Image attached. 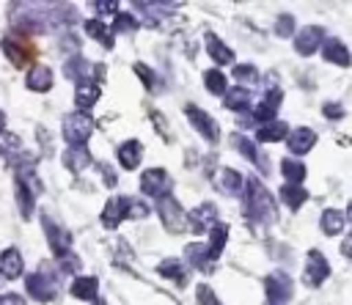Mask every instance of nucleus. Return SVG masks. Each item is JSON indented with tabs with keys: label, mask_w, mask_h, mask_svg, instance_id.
I'll list each match as a JSON object with an SVG mask.
<instances>
[{
	"label": "nucleus",
	"mask_w": 352,
	"mask_h": 305,
	"mask_svg": "<svg viewBox=\"0 0 352 305\" xmlns=\"http://www.w3.org/2000/svg\"><path fill=\"white\" fill-rule=\"evenodd\" d=\"M245 209H248V217L253 220V223H258V225H270V223H275V217H278V209H275V201H272V195L261 187V181H256V179H248L245 181Z\"/></svg>",
	"instance_id": "f257e3e1"
},
{
	"label": "nucleus",
	"mask_w": 352,
	"mask_h": 305,
	"mask_svg": "<svg viewBox=\"0 0 352 305\" xmlns=\"http://www.w3.org/2000/svg\"><path fill=\"white\" fill-rule=\"evenodd\" d=\"M41 195V181L33 168H16V206L19 214L28 220L36 209V198Z\"/></svg>",
	"instance_id": "f03ea898"
},
{
	"label": "nucleus",
	"mask_w": 352,
	"mask_h": 305,
	"mask_svg": "<svg viewBox=\"0 0 352 305\" xmlns=\"http://www.w3.org/2000/svg\"><path fill=\"white\" fill-rule=\"evenodd\" d=\"M60 132H63L66 143L77 148V146L88 143V137L94 135V118L88 113H69L60 121Z\"/></svg>",
	"instance_id": "7ed1b4c3"
},
{
	"label": "nucleus",
	"mask_w": 352,
	"mask_h": 305,
	"mask_svg": "<svg viewBox=\"0 0 352 305\" xmlns=\"http://www.w3.org/2000/svg\"><path fill=\"white\" fill-rule=\"evenodd\" d=\"M0 47H3L6 58H8L16 69L28 66V63L36 58V44H33L28 36H22V33H8V36H3Z\"/></svg>",
	"instance_id": "20e7f679"
},
{
	"label": "nucleus",
	"mask_w": 352,
	"mask_h": 305,
	"mask_svg": "<svg viewBox=\"0 0 352 305\" xmlns=\"http://www.w3.org/2000/svg\"><path fill=\"white\" fill-rule=\"evenodd\" d=\"M157 214H160L162 225H165L170 234H182L184 225H187V212L182 209V203H179L173 195L157 198Z\"/></svg>",
	"instance_id": "39448f33"
},
{
	"label": "nucleus",
	"mask_w": 352,
	"mask_h": 305,
	"mask_svg": "<svg viewBox=\"0 0 352 305\" xmlns=\"http://www.w3.org/2000/svg\"><path fill=\"white\" fill-rule=\"evenodd\" d=\"M25 289H28V294H30L33 300H38V302H52L55 294H58V278H52L47 269L38 267V272H33V275L25 278Z\"/></svg>",
	"instance_id": "423d86ee"
},
{
	"label": "nucleus",
	"mask_w": 352,
	"mask_h": 305,
	"mask_svg": "<svg viewBox=\"0 0 352 305\" xmlns=\"http://www.w3.org/2000/svg\"><path fill=\"white\" fill-rule=\"evenodd\" d=\"M140 190H143V195L162 198V195H170L173 179H170V173L162 170V168H148V170L140 176Z\"/></svg>",
	"instance_id": "0eeeda50"
},
{
	"label": "nucleus",
	"mask_w": 352,
	"mask_h": 305,
	"mask_svg": "<svg viewBox=\"0 0 352 305\" xmlns=\"http://www.w3.org/2000/svg\"><path fill=\"white\" fill-rule=\"evenodd\" d=\"M327 278H330V264H327V258L322 256V250H308L305 272H302V283L311 286V289H319Z\"/></svg>",
	"instance_id": "6e6552de"
},
{
	"label": "nucleus",
	"mask_w": 352,
	"mask_h": 305,
	"mask_svg": "<svg viewBox=\"0 0 352 305\" xmlns=\"http://www.w3.org/2000/svg\"><path fill=\"white\" fill-rule=\"evenodd\" d=\"M264 291L270 305H289L292 300V278L283 272H272L264 278Z\"/></svg>",
	"instance_id": "1a4fd4ad"
},
{
	"label": "nucleus",
	"mask_w": 352,
	"mask_h": 305,
	"mask_svg": "<svg viewBox=\"0 0 352 305\" xmlns=\"http://www.w3.org/2000/svg\"><path fill=\"white\" fill-rule=\"evenodd\" d=\"M184 113H187V118H190V124H192V129H195L198 135H204L209 143H217V140H220V129H217L214 118H212L206 110H201V107H195V104H187Z\"/></svg>",
	"instance_id": "9d476101"
},
{
	"label": "nucleus",
	"mask_w": 352,
	"mask_h": 305,
	"mask_svg": "<svg viewBox=\"0 0 352 305\" xmlns=\"http://www.w3.org/2000/svg\"><path fill=\"white\" fill-rule=\"evenodd\" d=\"M41 228H44L47 245H50V250H52L55 256H60V253L69 250V245H72V234H69L63 225H58L50 214H41Z\"/></svg>",
	"instance_id": "9b49d317"
},
{
	"label": "nucleus",
	"mask_w": 352,
	"mask_h": 305,
	"mask_svg": "<svg viewBox=\"0 0 352 305\" xmlns=\"http://www.w3.org/2000/svg\"><path fill=\"white\" fill-rule=\"evenodd\" d=\"M319 44H324V27H319V25H305L294 36V49L300 55H314L319 49Z\"/></svg>",
	"instance_id": "f8f14e48"
},
{
	"label": "nucleus",
	"mask_w": 352,
	"mask_h": 305,
	"mask_svg": "<svg viewBox=\"0 0 352 305\" xmlns=\"http://www.w3.org/2000/svg\"><path fill=\"white\" fill-rule=\"evenodd\" d=\"M280 99H283V91L280 88H270L267 91V96L261 99V104L256 107V113H253V124H270L272 118H275V113L280 110Z\"/></svg>",
	"instance_id": "ddd939ff"
},
{
	"label": "nucleus",
	"mask_w": 352,
	"mask_h": 305,
	"mask_svg": "<svg viewBox=\"0 0 352 305\" xmlns=\"http://www.w3.org/2000/svg\"><path fill=\"white\" fill-rule=\"evenodd\" d=\"M214 184H217V190H220L223 195H228V198H242V192H245V190H242V187H245V179H242V173L234 170V168H220Z\"/></svg>",
	"instance_id": "4468645a"
},
{
	"label": "nucleus",
	"mask_w": 352,
	"mask_h": 305,
	"mask_svg": "<svg viewBox=\"0 0 352 305\" xmlns=\"http://www.w3.org/2000/svg\"><path fill=\"white\" fill-rule=\"evenodd\" d=\"M44 22H50L52 27L74 25V22H77V11H74V5H66V3H52V5H44Z\"/></svg>",
	"instance_id": "2eb2a0df"
},
{
	"label": "nucleus",
	"mask_w": 352,
	"mask_h": 305,
	"mask_svg": "<svg viewBox=\"0 0 352 305\" xmlns=\"http://www.w3.org/2000/svg\"><path fill=\"white\" fill-rule=\"evenodd\" d=\"M91 71H94V66L80 55H69L66 63H63V74L77 85H85L91 80Z\"/></svg>",
	"instance_id": "dca6fc26"
},
{
	"label": "nucleus",
	"mask_w": 352,
	"mask_h": 305,
	"mask_svg": "<svg viewBox=\"0 0 352 305\" xmlns=\"http://www.w3.org/2000/svg\"><path fill=\"white\" fill-rule=\"evenodd\" d=\"M214 223H217V209H214V203H201V206H195V209L190 212V225H192L195 234H204V231L212 228Z\"/></svg>",
	"instance_id": "f3484780"
},
{
	"label": "nucleus",
	"mask_w": 352,
	"mask_h": 305,
	"mask_svg": "<svg viewBox=\"0 0 352 305\" xmlns=\"http://www.w3.org/2000/svg\"><path fill=\"white\" fill-rule=\"evenodd\" d=\"M184 256H187V261H190L195 269H201V272H212V267H214V258H212L209 247L201 245V242H190V245L184 247Z\"/></svg>",
	"instance_id": "a211bd4d"
},
{
	"label": "nucleus",
	"mask_w": 352,
	"mask_h": 305,
	"mask_svg": "<svg viewBox=\"0 0 352 305\" xmlns=\"http://www.w3.org/2000/svg\"><path fill=\"white\" fill-rule=\"evenodd\" d=\"M94 159H91V154H88V148L85 146H69L66 151H63V168L66 170H72V173H82L88 165H91Z\"/></svg>",
	"instance_id": "6ab92c4d"
},
{
	"label": "nucleus",
	"mask_w": 352,
	"mask_h": 305,
	"mask_svg": "<svg viewBox=\"0 0 352 305\" xmlns=\"http://www.w3.org/2000/svg\"><path fill=\"white\" fill-rule=\"evenodd\" d=\"M22 267H25V261H22V256H19L16 247H8V250L0 253V275H3L6 280L19 278V275H22Z\"/></svg>",
	"instance_id": "aec40b11"
},
{
	"label": "nucleus",
	"mask_w": 352,
	"mask_h": 305,
	"mask_svg": "<svg viewBox=\"0 0 352 305\" xmlns=\"http://www.w3.org/2000/svg\"><path fill=\"white\" fill-rule=\"evenodd\" d=\"M25 85H28L30 91H38V93L50 91V88H52V69H50V66H41V63H36V66L28 71V77H25Z\"/></svg>",
	"instance_id": "412c9836"
},
{
	"label": "nucleus",
	"mask_w": 352,
	"mask_h": 305,
	"mask_svg": "<svg viewBox=\"0 0 352 305\" xmlns=\"http://www.w3.org/2000/svg\"><path fill=\"white\" fill-rule=\"evenodd\" d=\"M316 143V132L308 126H300L294 132H289V151L292 154H308Z\"/></svg>",
	"instance_id": "4be33fe9"
},
{
	"label": "nucleus",
	"mask_w": 352,
	"mask_h": 305,
	"mask_svg": "<svg viewBox=\"0 0 352 305\" xmlns=\"http://www.w3.org/2000/svg\"><path fill=\"white\" fill-rule=\"evenodd\" d=\"M231 146H234L245 159H250V162L261 165L258 170H264V176H267V157H261V154H258V148L253 146V140H248V137H242V135L236 132V135H231Z\"/></svg>",
	"instance_id": "5701e85b"
},
{
	"label": "nucleus",
	"mask_w": 352,
	"mask_h": 305,
	"mask_svg": "<svg viewBox=\"0 0 352 305\" xmlns=\"http://www.w3.org/2000/svg\"><path fill=\"white\" fill-rule=\"evenodd\" d=\"M223 96H226V107L234 110V113H248L250 104H253V93H250L248 88H242V85L228 88Z\"/></svg>",
	"instance_id": "b1692460"
},
{
	"label": "nucleus",
	"mask_w": 352,
	"mask_h": 305,
	"mask_svg": "<svg viewBox=\"0 0 352 305\" xmlns=\"http://www.w3.org/2000/svg\"><path fill=\"white\" fill-rule=\"evenodd\" d=\"M140 159H143V146H140V140H124L121 146H118V162H121V168H138L140 165Z\"/></svg>",
	"instance_id": "393cba45"
},
{
	"label": "nucleus",
	"mask_w": 352,
	"mask_h": 305,
	"mask_svg": "<svg viewBox=\"0 0 352 305\" xmlns=\"http://www.w3.org/2000/svg\"><path fill=\"white\" fill-rule=\"evenodd\" d=\"M157 272H160L162 278L173 280L179 289H182V286H187V267H184L179 258H165V261H160Z\"/></svg>",
	"instance_id": "a878e982"
},
{
	"label": "nucleus",
	"mask_w": 352,
	"mask_h": 305,
	"mask_svg": "<svg viewBox=\"0 0 352 305\" xmlns=\"http://www.w3.org/2000/svg\"><path fill=\"white\" fill-rule=\"evenodd\" d=\"M69 291H72V297H74V300L91 302V300H96V291H99V280H96L94 275H88V278H74V283L69 286Z\"/></svg>",
	"instance_id": "bb28decb"
},
{
	"label": "nucleus",
	"mask_w": 352,
	"mask_h": 305,
	"mask_svg": "<svg viewBox=\"0 0 352 305\" xmlns=\"http://www.w3.org/2000/svg\"><path fill=\"white\" fill-rule=\"evenodd\" d=\"M102 88L96 82H85V85H77V93H74V104H77V113H85L96 104Z\"/></svg>",
	"instance_id": "cd10ccee"
},
{
	"label": "nucleus",
	"mask_w": 352,
	"mask_h": 305,
	"mask_svg": "<svg viewBox=\"0 0 352 305\" xmlns=\"http://www.w3.org/2000/svg\"><path fill=\"white\" fill-rule=\"evenodd\" d=\"M206 52H209V58H212L214 63H220V66L234 63V52H231L214 33H206Z\"/></svg>",
	"instance_id": "c85d7f7f"
},
{
	"label": "nucleus",
	"mask_w": 352,
	"mask_h": 305,
	"mask_svg": "<svg viewBox=\"0 0 352 305\" xmlns=\"http://www.w3.org/2000/svg\"><path fill=\"white\" fill-rule=\"evenodd\" d=\"M322 52H324V60H330V63H336V66H349V49H346L344 41L327 38Z\"/></svg>",
	"instance_id": "c756f323"
},
{
	"label": "nucleus",
	"mask_w": 352,
	"mask_h": 305,
	"mask_svg": "<svg viewBox=\"0 0 352 305\" xmlns=\"http://www.w3.org/2000/svg\"><path fill=\"white\" fill-rule=\"evenodd\" d=\"M319 225H322V231H324L327 236H338V234L344 231V225H346V217H344V212H338V209H324Z\"/></svg>",
	"instance_id": "7c9ffc66"
},
{
	"label": "nucleus",
	"mask_w": 352,
	"mask_h": 305,
	"mask_svg": "<svg viewBox=\"0 0 352 305\" xmlns=\"http://www.w3.org/2000/svg\"><path fill=\"white\" fill-rule=\"evenodd\" d=\"M286 135H289V126L283 121H270V124L256 129V140L258 143H275V140H283Z\"/></svg>",
	"instance_id": "2f4dec72"
},
{
	"label": "nucleus",
	"mask_w": 352,
	"mask_h": 305,
	"mask_svg": "<svg viewBox=\"0 0 352 305\" xmlns=\"http://www.w3.org/2000/svg\"><path fill=\"white\" fill-rule=\"evenodd\" d=\"M118 203H121V214H124V220H143L151 209L140 201V198H129V195H118Z\"/></svg>",
	"instance_id": "473e14b6"
},
{
	"label": "nucleus",
	"mask_w": 352,
	"mask_h": 305,
	"mask_svg": "<svg viewBox=\"0 0 352 305\" xmlns=\"http://www.w3.org/2000/svg\"><path fill=\"white\" fill-rule=\"evenodd\" d=\"M280 201H283L292 212H297V209L308 201V190H302V187H297V184H283V187H280Z\"/></svg>",
	"instance_id": "72a5a7b5"
},
{
	"label": "nucleus",
	"mask_w": 352,
	"mask_h": 305,
	"mask_svg": "<svg viewBox=\"0 0 352 305\" xmlns=\"http://www.w3.org/2000/svg\"><path fill=\"white\" fill-rule=\"evenodd\" d=\"M226 242H228V225H226V223H214V225H212V234H209V245H206L214 261L220 258Z\"/></svg>",
	"instance_id": "f704fd0d"
},
{
	"label": "nucleus",
	"mask_w": 352,
	"mask_h": 305,
	"mask_svg": "<svg viewBox=\"0 0 352 305\" xmlns=\"http://www.w3.org/2000/svg\"><path fill=\"white\" fill-rule=\"evenodd\" d=\"M204 85H206V91H209L212 96H223V93L228 91V80H226V74H223L220 69L204 71Z\"/></svg>",
	"instance_id": "c9c22d12"
},
{
	"label": "nucleus",
	"mask_w": 352,
	"mask_h": 305,
	"mask_svg": "<svg viewBox=\"0 0 352 305\" xmlns=\"http://www.w3.org/2000/svg\"><path fill=\"white\" fill-rule=\"evenodd\" d=\"M280 173H283V179H286V184H297L300 187V181L305 179V165L302 162H297V159H283L280 162Z\"/></svg>",
	"instance_id": "e433bc0d"
},
{
	"label": "nucleus",
	"mask_w": 352,
	"mask_h": 305,
	"mask_svg": "<svg viewBox=\"0 0 352 305\" xmlns=\"http://www.w3.org/2000/svg\"><path fill=\"white\" fill-rule=\"evenodd\" d=\"M121 220H124V214H121V203H118V198H110V201L104 203V209H102V225L113 231V228L121 225Z\"/></svg>",
	"instance_id": "4c0bfd02"
},
{
	"label": "nucleus",
	"mask_w": 352,
	"mask_h": 305,
	"mask_svg": "<svg viewBox=\"0 0 352 305\" xmlns=\"http://www.w3.org/2000/svg\"><path fill=\"white\" fill-rule=\"evenodd\" d=\"M85 33H88L91 38H96L99 44H104V47H113V36H110V27H107L102 19H88V22H85Z\"/></svg>",
	"instance_id": "58836bf2"
},
{
	"label": "nucleus",
	"mask_w": 352,
	"mask_h": 305,
	"mask_svg": "<svg viewBox=\"0 0 352 305\" xmlns=\"http://www.w3.org/2000/svg\"><path fill=\"white\" fill-rule=\"evenodd\" d=\"M132 69H135V74L140 77V82H143V88L146 91H162V82H160V77L146 66V63H132Z\"/></svg>",
	"instance_id": "ea45409f"
},
{
	"label": "nucleus",
	"mask_w": 352,
	"mask_h": 305,
	"mask_svg": "<svg viewBox=\"0 0 352 305\" xmlns=\"http://www.w3.org/2000/svg\"><path fill=\"white\" fill-rule=\"evenodd\" d=\"M140 27V22L132 16V14H124V11H116V16H113V27H110V33H135Z\"/></svg>",
	"instance_id": "a19ab883"
},
{
	"label": "nucleus",
	"mask_w": 352,
	"mask_h": 305,
	"mask_svg": "<svg viewBox=\"0 0 352 305\" xmlns=\"http://www.w3.org/2000/svg\"><path fill=\"white\" fill-rule=\"evenodd\" d=\"M58 272H60V275H77V272H80V258H77L74 253H69V250L60 253V256H58Z\"/></svg>",
	"instance_id": "79ce46f5"
},
{
	"label": "nucleus",
	"mask_w": 352,
	"mask_h": 305,
	"mask_svg": "<svg viewBox=\"0 0 352 305\" xmlns=\"http://www.w3.org/2000/svg\"><path fill=\"white\" fill-rule=\"evenodd\" d=\"M234 77L239 80V85L242 82H256L258 80V69L250 66V63H239V66H234Z\"/></svg>",
	"instance_id": "37998d69"
},
{
	"label": "nucleus",
	"mask_w": 352,
	"mask_h": 305,
	"mask_svg": "<svg viewBox=\"0 0 352 305\" xmlns=\"http://www.w3.org/2000/svg\"><path fill=\"white\" fill-rule=\"evenodd\" d=\"M294 33V16L292 14H278V19H275V36H292Z\"/></svg>",
	"instance_id": "c03bdc74"
},
{
	"label": "nucleus",
	"mask_w": 352,
	"mask_h": 305,
	"mask_svg": "<svg viewBox=\"0 0 352 305\" xmlns=\"http://www.w3.org/2000/svg\"><path fill=\"white\" fill-rule=\"evenodd\" d=\"M195 300H198V305H223V302L217 300V294H214L206 283H201V286L195 289Z\"/></svg>",
	"instance_id": "a18cd8bd"
},
{
	"label": "nucleus",
	"mask_w": 352,
	"mask_h": 305,
	"mask_svg": "<svg viewBox=\"0 0 352 305\" xmlns=\"http://www.w3.org/2000/svg\"><path fill=\"white\" fill-rule=\"evenodd\" d=\"M88 8L104 16V14H116L118 11V3H113V0H94V3H88Z\"/></svg>",
	"instance_id": "49530a36"
},
{
	"label": "nucleus",
	"mask_w": 352,
	"mask_h": 305,
	"mask_svg": "<svg viewBox=\"0 0 352 305\" xmlns=\"http://www.w3.org/2000/svg\"><path fill=\"white\" fill-rule=\"evenodd\" d=\"M138 11H176V3H135Z\"/></svg>",
	"instance_id": "de8ad7c7"
},
{
	"label": "nucleus",
	"mask_w": 352,
	"mask_h": 305,
	"mask_svg": "<svg viewBox=\"0 0 352 305\" xmlns=\"http://www.w3.org/2000/svg\"><path fill=\"white\" fill-rule=\"evenodd\" d=\"M322 113H324L327 118H333V121H341V118H344V107H341L338 102H324Z\"/></svg>",
	"instance_id": "09e8293b"
},
{
	"label": "nucleus",
	"mask_w": 352,
	"mask_h": 305,
	"mask_svg": "<svg viewBox=\"0 0 352 305\" xmlns=\"http://www.w3.org/2000/svg\"><path fill=\"white\" fill-rule=\"evenodd\" d=\"M99 173H102V179H104L107 187H116V184H118V176H116V170H113L110 165L102 162V165H99Z\"/></svg>",
	"instance_id": "8fccbe9b"
},
{
	"label": "nucleus",
	"mask_w": 352,
	"mask_h": 305,
	"mask_svg": "<svg viewBox=\"0 0 352 305\" xmlns=\"http://www.w3.org/2000/svg\"><path fill=\"white\" fill-rule=\"evenodd\" d=\"M66 47H69V49L77 55V49H80V38H74L72 33H66V36L60 38V49H66Z\"/></svg>",
	"instance_id": "3c124183"
},
{
	"label": "nucleus",
	"mask_w": 352,
	"mask_h": 305,
	"mask_svg": "<svg viewBox=\"0 0 352 305\" xmlns=\"http://www.w3.org/2000/svg\"><path fill=\"white\" fill-rule=\"evenodd\" d=\"M0 305H25V300L19 294H3L0 297Z\"/></svg>",
	"instance_id": "603ef678"
},
{
	"label": "nucleus",
	"mask_w": 352,
	"mask_h": 305,
	"mask_svg": "<svg viewBox=\"0 0 352 305\" xmlns=\"http://www.w3.org/2000/svg\"><path fill=\"white\" fill-rule=\"evenodd\" d=\"M3 129H6V113L0 110V132H3Z\"/></svg>",
	"instance_id": "864d4df0"
},
{
	"label": "nucleus",
	"mask_w": 352,
	"mask_h": 305,
	"mask_svg": "<svg viewBox=\"0 0 352 305\" xmlns=\"http://www.w3.org/2000/svg\"><path fill=\"white\" fill-rule=\"evenodd\" d=\"M96 305H104V302H102V300H99V297H96Z\"/></svg>",
	"instance_id": "5fc2aeb1"
}]
</instances>
